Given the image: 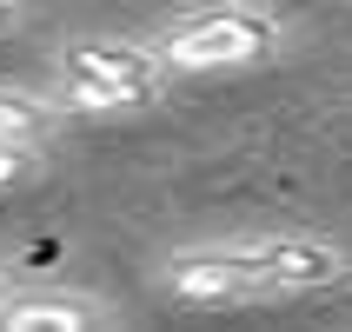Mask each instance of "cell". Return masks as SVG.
Masks as SVG:
<instances>
[{"instance_id": "1", "label": "cell", "mask_w": 352, "mask_h": 332, "mask_svg": "<svg viewBox=\"0 0 352 332\" xmlns=\"http://www.w3.org/2000/svg\"><path fill=\"white\" fill-rule=\"evenodd\" d=\"M166 74H233L279 54V20L259 7H199L153 40Z\"/></svg>"}, {"instance_id": "2", "label": "cell", "mask_w": 352, "mask_h": 332, "mask_svg": "<svg viewBox=\"0 0 352 332\" xmlns=\"http://www.w3.org/2000/svg\"><path fill=\"white\" fill-rule=\"evenodd\" d=\"M160 80L166 67L140 40H67L60 47V100L74 113H133L160 93Z\"/></svg>"}, {"instance_id": "3", "label": "cell", "mask_w": 352, "mask_h": 332, "mask_svg": "<svg viewBox=\"0 0 352 332\" xmlns=\"http://www.w3.org/2000/svg\"><path fill=\"white\" fill-rule=\"evenodd\" d=\"M160 286L186 306H253V299H273L266 279H259L246 239H213V246H179L160 266Z\"/></svg>"}, {"instance_id": "4", "label": "cell", "mask_w": 352, "mask_h": 332, "mask_svg": "<svg viewBox=\"0 0 352 332\" xmlns=\"http://www.w3.org/2000/svg\"><path fill=\"white\" fill-rule=\"evenodd\" d=\"M246 253H253V266H259L273 299L279 293H326V286H339L352 273L346 246L313 239V233H259V239H246Z\"/></svg>"}, {"instance_id": "5", "label": "cell", "mask_w": 352, "mask_h": 332, "mask_svg": "<svg viewBox=\"0 0 352 332\" xmlns=\"http://www.w3.org/2000/svg\"><path fill=\"white\" fill-rule=\"evenodd\" d=\"M0 332H100V313L74 293H20L0 299Z\"/></svg>"}, {"instance_id": "6", "label": "cell", "mask_w": 352, "mask_h": 332, "mask_svg": "<svg viewBox=\"0 0 352 332\" xmlns=\"http://www.w3.org/2000/svg\"><path fill=\"white\" fill-rule=\"evenodd\" d=\"M54 126V107L40 93H20V87H0V140H20V146H34L40 133Z\"/></svg>"}, {"instance_id": "7", "label": "cell", "mask_w": 352, "mask_h": 332, "mask_svg": "<svg viewBox=\"0 0 352 332\" xmlns=\"http://www.w3.org/2000/svg\"><path fill=\"white\" fill-rule=\"evenodd\" d=\"M27 159H34V146H20V140H0V186H14V179L27 173Z\"/></svg>"}, {"instance_id": "8", "label": "cell", "mask_w": 352, "mask_h": 332, "mask_svg": "<svg viewBox=\"0 0 352 332\" xmlns=\"http://www.w3.org/2000/svg\"><path fill=\"white\" fill-rule=\"evenodd\" d=\"M7 20H14V0H0V27H7Z\"/></svg>"}]
</instances>
